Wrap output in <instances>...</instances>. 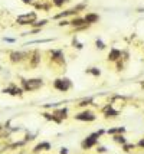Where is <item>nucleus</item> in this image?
I'll return each instance as SVG.
<instances>
[{
  "instance_id": "nucleus-11",
  "label": "nucleus",
  "mask_w": 144,
  "mask_h": 154,
  "mask_svg": "<svg viewBox=\"0 0 144 154\" xmlns=\"http://www.w3.org/2000/svg\"><path fill=\"white\" fill-rule=\"evenodd\" d=\"M84 19H85L87 25H92V23H95V22H98V20H99V16H98V15H95V13H88Z\"/></svg>"
},
{
  "instance_id": "nucleus-26",
  "label": "nucleus",
  "mask_w": 144,
  "mask_h": 154,
  "mask_svg": "<svg viewBox=\"0 0 144 154\" xmlns=\"http://www.w3.org/2000/svg\"><path fill=\"white\" fill-rule=\"evenodd\" d=\"M61 154H68V148L62 147V148H61Z\"/></svg>"
},
{
  "instance_id": "nucleus-28",
  "label": "nucleus",
  "mask_w": 144,
  "mask_h": 154,
  "mask_svg": "<svg viewBox=\"0 0 144 154\" xmlns=\"http://www.w3.org/2000/svg\"><path fill=\"white\" fill-rule=\"evenodd\" d=\"M23 3H32V0H23Z\"/></svg>"
},
{
  "instance_id": "nucleus-17",
  "label": "nucleus",
  "mask_w": 144,
  "mask_h": 154,
  "mask_svg": "<svg viewBox=\"0 0 144 154\" xmlns=\"http://www.w3.org/2000/svg\"><path fill=\"white\" fill-rule=\"evenodd\" d=\"M46 23H48V20H46V19H43V20H41V22H36V20H35V22L32 23V26H36V27H42V26H45Z\"/></svg>"
},
{
  "instance_id": "nucleus-7",
  "label": "nucleus",
  "mask_w": 144,
  "mask_h": 154,
  "mask_svg": "<svg viewBox=\"0 0 144 154\" xmlns=\"http://www.w3.org/2000/svg\"><path fill=\"white\" fill-rule=\"evenodd\" d=\"M121 55H123V52H121L120 49H117V48H111L110 53H108V59H110L111 62H117L118 59H121Z\"/></svg>"
},
{
  "instance_id": "nucleus-5",
  "label": "nucleus",
  "mask_w": 144,
  "mask_h": 154,
  "mask_svg": "<svg viewBox=\"0 0 144 154\" xmlns=\"http://www.w3.org/2000/svg\"><path fill=\"white\" fill-rule=\"evenodd\" d=\"M95 118H97V115L94 112L88 111V109H85V111H82V112H79V114L75 115V120H78V121H87V123L95 121Z\"/></svg>"
},
{
  "instance_id": "nucleus-12",
  "label": "nucleus",
  "mask_w": 144,
  "mask_h": 154,
  "mask_svg": "<svg viewBox=\"0 0 144 154\" xmlns=\"http://www.w3.org/2000/svg\"><path fill=\"white\" fill-rule=\"evenodd\" d=\"M51 150V144L49 143H41V144H38L35 148H33V151H49Z\"/></svg>"
},
{
  "instance_id": "nucleus-13",
  "label": "nucleus",
  "mask_w": 144,
  "mask_h": 154,
  "mask_svg": "<svg viewBox=\"0 0 144 154\" xmlns=\"http://www.w3.org/2000/svg\"><path fill=\"white\" fill-rule=\"evenodd\" d=\"M104 112H105V117H117V115H118V111L113 109L111 104H110V105H108V107L104 109Z\"/></svg>"
},
{
  "instance_id": "nucleus-18",
  "label": "nucleus",
  "mask_w": 144,
  "mask_h": 154,
  "mask_svg": "<svg viewBox=\"0 0 144 154\" xmlns=\"http://www.w3.org/2000/svg\"><path fill=\"white\" fill-rule=\"evenodd\" d=\"M91 102H92V98H87V99L81 101V102H79L78 105H79V107H87V105H89Z\"/></svg>"
},
{
  "instance_id": "nucleus-8",
  "label": "nucleus",
  "mask_w": 144,
  "mask_h": 154,
  "mask_svg": "<svg viewBox=\"0 0 144 154\" xmlns=\"http://www.w3.org/2000/svg\"><path fill=\"white\" fill-rule=\"evenodd\" d=\"M3 92H5V94H9V95H13V97H17V95H22L23 89L17 88L16 85H10V87L5 88V89H3Z\"/></svg>"
},
{
  "instance_id": "nucleus-2",
  "label": "nucleus",
  "mask_w": 144,
  "mask_h": 154,
  "mask_svg": "<svg viewBox=\"0 0 144 154\" xmlns=\"http://www.w3.org/2000/svg\"><path fill=\"white\" fill-rule=\"evenodd\" d=\"M105 131L104 130H99V131H97V133H92L91 135H88L82 143H81V147L84 148V150H88V148H92L97 143H98V138L104 134Z\"/></svg>"
},
{
  "instance_id": "nucleus-1",
  "label": "nucleus",
  "mask_w": 144,
  "mask_h": 154,
  "mask_svg": "<svg viewBox=\"0 0 144 154\" xmlns=\"http://www.w3.org/2000/svg\"><path fill=\"white\" fill-rule=\"evenodd\" d=\"M22 87H23V91L26 92H32V91H36L43 87V81L41 78H32V79H23L22 81Z\"/></svg>"
},
{
  "instance_id": "nucleus-4",
  "label": "nucleus",
  "mask_w": 144,
  "mask_h": 154,
  "mask_svg": "<svg viewBox=\"0 0 144 154\" xmlns=\"http://www.w3.org/2000/svg\"><path fill=\"white\" fill-rule=\"evenodd\" d=\"M35 20H36V13L35 12H30V13H26V15H20L16 19V22L19 25H32Z\"/></svg>"
},
{
  "instance_id": "nucleus-10",
  "label": "nucleus",
  "mask_w": 144,
  "mask_h": 154,
  "mask_svg": "<svg viewBox=\"0 0 144 154\" xmlns=\"http://www.w3.org/2000/svg\"><path fill=\"white\" fill-rule=\"evenodd\" d=\"M55 117L59 120V121H62L63 118H66V114H68V109L66 108H61V109H56V111H53L52 112Z\"/></svg>"
},
{
  "instance_id": "nucleus-25",
  "label": "nucleus",
  "mask_w": 144,
  "mask_h": 154,
  "mask_svg": "<svg viewBox=\"0 0 144 154\" xmlns=\"http://www.w3.org/2000/svg\"><path fill=\"white\" fill-rule=\"evenodd\" d=\"M105 151H107L105 147H98V153H105Z\"/></svg>"
},
{
  "instance_id": "nucleus-22",
  "label": "nucleus",
  "mask_w": 144,
  "mask_h": 154,
  "mask_svg": "<svg viewBox=\"0 0 144 154\" xmlns=\"http://www.w3.org/2000/svg\"><path fill=\"white\" fill-rule=\"evenodd\" d=\"M65 2H68V0H53V3H55V6H62Z\"/></svg>"
},
{
  "instance_id": "nucleus-9",
  "label": "nucleus",
  "mask_w": 144,
  "mask_h": 154,
  "mask_svg": "<svg viewBox=\"0 0 144 154\" xmlns=\"http://www.w3.org/2000/svg\"><path fill=\"white\" fill-rule=\"evenodd\" d=\"M69 25H72L74 27H77V29H84L87 26V22H85L84 17H77V19H74L72 22H69Z\"/></svg>"
},
{
  "instance_id": "nucleus-21",
  "label": "nucleus",
  "mask_w": 144,
  "mask_h": 154,
  "mask_svg": "<svg viewBox=\"0 0 144 154\" xmlns=\"http://www.w3.org/2000/svg\"><path fill=\"white\" fill-rule=\"evenodd\" d=\"M74 46H75L77 49H82V46H84V45H82V43H79V42L77 41V37H75V39H74Z\"/></svg>"
},
{
  "instance_id": "nucleus-15",
  "label": "nucleus",
  "mask_w": 144,
  "mask_h": 154,
  "mask_svg": "<svg viewBox=\"0 0 144 154\" xmlns=\"http://www.w3.org/2000/svg\"><path fill=\"white\" fill-rule=\"evenodd\" d=\"M115 143H118V144H125L127 143V140H125V137L123 135V134H117V135H114V138H113Z\"/></svg>"
},
{
  "instance_id": "nucleus-16",
  "label": "nucleus",
  "mask_w": 144,
  "mask_h": 154,
  "mask_svg": "<svg viewBox=\"0 0 144 154\" xmlns=\"http://www.w3.org/2000/svg\"><path fill=\"white\" fill-rule=\"evenodd\" d=\"M87 73H91L94 76H99L101 75V71L98 68H89V69H87Z\"/></svg>"
},
{
  "instance_id": "nucleus-20",
  "label": "nucleus",
  "mask_w": 144,
  "mask_h": 154,
  "mask_svg": "<svg viewBox=\"0 0 144 154\" xmlns=\"http://www.w3.org/2000/svg\"><path fill=\"white\" fill-rule=\"evenodd\" d=\"M123 145H124V151H127V153L131 151V150H134V147H135V144H127V143L123 144Z\"/></svg>"
},
{
  "instance_id": "nucleus-14",
  "label": "nucleus",
  "mask_w": 144,
  "mask_h": 154,
  "mask_svg": "<svg viewBox=\"0 0 144 154\" xmlns=\"http://www.w3.org/2000/svg\"><path fill=\"white\" fill-rule=\"evenodd\" d=\"M108 134H111V135H114V134H124L125 133V128L124 127H118V128H110L107 131Z\"/></svg>"
},
{
  "instance_id": "nucleus-6",
  "label": "nucleus",
  "mask_w": 144,
  "mask_h": 154,
  "mask_svg": "<svg viewBox=\"0 0 144 154\" xmlns=\"http://www.w3.org/2000/svg\"><path fill=\"white\" fill-rule=\"evenodd\" d=\"M27 56H29V55H27V53H23V52H12V53H10V61H12L13 63H16V62L25 61Z\"/></svg>"
},
{
  "instance_id": "nucleus-23",
  "label": "nucleus",
  "mask_w": 144,
  "mask_h": 154,
  "mask_svg": "<svg viewBox=\"0 0 144 154\" xmlns=\"http://www.w3.org/2000/svg\"><path fill=\"white\" fill-rule=\"evenodd\" d=\"M5 41L9 42V43H13V42H15V39H12V37H5Z\"/></svg>"
},
{
  "instance_id": "nucleus-27",
  "label": "nucleus",
  "mask_w": 144,
  "mask_h": 154,
  "mask_svg": "<svg viewBox=\"0 0 144 154\" xmlns=\"http://www.w3.org/2000/svg\"><path fill=\"white\" fill-rule=\"evenodd\" d=\"M138 147L144 148V140H140V141H138Z\"/></svg>"
},
{
  "instance_id": "nucleus-19",
  "label": "nucleus",
  "mask_w": 144,
  "mask_h": 154,
  "mask_svg": "<svg viewBox=\"0 0 144 154\" xmlns=\"http://www.w3.org/2000/svg\"><path fill=\"white\" fill-rule=\"evenodd\" d=\"M95 45H97V48H98V49H101V51H102V49H105V43H104L101 39H97Z\"/></svg>"
},
{
  "instance_id": "nucleus-3",
  "label": "nucleus",
  "mask_w": 144,
  "mask_h": 154,
  "mask_svg": "<svg viewBox=\"0 0 144 154\" xmlns=\"http://www.w3.org/2000/svg\"><path fill=\"white\" fill-rule=\"evenodd\" d=\"M53 88L61 91V92H66V91H69L72 88V82L68 78H59V79L53 81Z\"/></svg>"
},
{
  "instance_id": "nucleus-24",
  "label": "nucleus",
  "mask_w": 144,
  "mask_h": 154,
  "mask_svg": "<svg viewBox=\"0 0 144 154\" xmlns=\"http://www.w3.org/2000/svg\"><path fill=\"white\" fill-rule=\"evenodd\" d=\"M66 25H69V22H66V20H62V22H59V26H66Z\"/></svg>"
}]
</instances>
